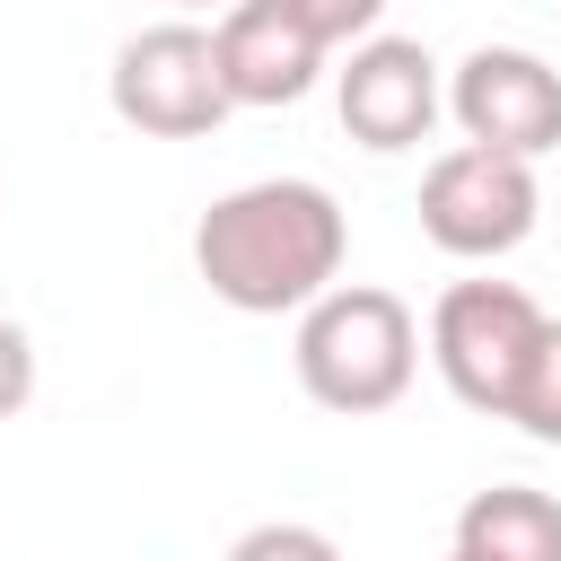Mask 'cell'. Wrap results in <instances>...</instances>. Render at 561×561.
<instances>
[{
  "instance_id": "8",
  "label": "cell",
  "mask_w": 561,
  "mask_h": 561,
  "mask_svg": "<svg viewBox=\"0 0 561 561\" xmlns=\"http://www.w3.org/2000/svg\"><path fill=\"white\" fill-rule=\"evenodd\" d=\"M210 53H219L228 105H298L324 70V44L289 0H228L210 26Z\"/></svg>"
},
{
  "instance_id": "7",
  "label": "cell",
  "mask_w": 561,
  "mask_h": 561,
  "mask_svg": "<svg viewBox=\"0 0 561 561\" xmlns=\"http://www.w3.org/2000/svg\"><path fill=\"white\" fill-rule=\"evenodd\" d=\"M333 105H342V131H351L359 149L394 158V149H421V140H430L447 88H438V61H430L412 35H359Z\"/></svg>"
},
{
  "instance_id": "15",
  "label": "cell",
  "mask_w": 561,
  "mask_h": 561,
  "mask_svg": "<svg viewBox=\"0 0 561 561\" xmlns=\"http://www.w3.org/2000/svg\"><path fill=\"white\" fill-rule=\"evenodd\" d=\"M447 561H473V552H447Z\"/></svg>"
},
{
  "instance_id": "2",
  "label": "cell",
  "mask_w": 561,
  "mask_h": 561,
  "mask_svg": "<svg viewBox=\"0 0 561 561\" xmlns=\"http://www.w3.org/2000/svg\"><path fill=\"white\" fill-rule=\"evenodd\" d=\"M412 368H421V324L394 289L333 280L324 298L298 307V386H307V403L359 421V412L403 403Z\"/></svg>"
},
{
  "instance_id": "4",
  "label": "cell",
  "mask_w": 561,
  "mask_h": 561,
  "mask_svg": "<svg viewBox=\"0 0 561 561\" xmlns=\"http://www.w3.org/2000/svg\"><path fill=\"white\" fill-rule=\"evenodd\" d=\"M535 210H543L535 158H508V149H482V140L430 158V175H421V237L456 263H491V254L526 245Z\"/></svg>"
},
{
  "instance_id": "10",
  "label": "cell",
  "mask_w": 561,
  "mask_h": 561,
  "mask_svg": "<svg viewBox=\"0 0 561 561\" xmlns=\"http://www.w3.org/2000/svg\"><path fill=\"white\" fill-rule=\"evenodd\" d=\"M508 421H517L535 447H561V324H543V342H535V359H526V377H517Z\"/></svg>"
},
{
  "instance_id": "13",
  "label": "cell",
  "mask_w": 561,
  "mask_h": 561,
  "mask_svg": "<svg viewBox=\"0 0 561 561\" xmlns=\"http://www.w3.org/2000/svg\"><path fill=\"white\" fill-rule=\"evenodd\" d=\"M26 394H35V342L0 316V421H18V412H26Z\"/></svg>"
},
{
  "instance_id": "3",
  "label": "cell",
  "mask_w": 561,
  "mask_h": 561,
  "mask_svg": "<svg viewBox=\"0 0 561 561\" xmlns=\"http://www.w3.org/2000/svg\"><path fill=\"white\" fill-rule=\"evenodd\" d=\"M543 324H552V316H543L517 280H456V289L430 307V359H438V377H447V394H456L465 412L508 421L517 377H526Z\"/></svg>"
},
{
  "instance_id": "11",
  "label": "cell",
  "mask_w": 561,
  "mask_h": 561,
  "mask_svg": "<svg viewBox=\"0 0 561 561\" xmlns=\"http://www.w3.org/2000/svg\"><path fill=\"white\" fill-rule=\"evenodd\" d=\"M228 561H342V543L324 526H298V517H272V526H245L228 543Z\"/></svg>"
},
{
  "instance_id": "6",
  "label": "cell",
  "mask_w": 561,
  "mask_h": 561,
  "mask_svg": "<svg viewBox=\"0 0 561 561\" xmlns=\"http://www.w3.org/2000/svg\"><path fill=\"white\" fill-rule=\"evenodd\" d=\"M447 114L482 149L543 158V149H561V70L526 44H473L447 79Z\"/></svg>"
},
{
  "instance_id": "9",
  "label": "cell",
  "mask_w": 561,
  "mask_h": 561,
  "mask_svg": "<svg viewBox=\"0 0 561 561\" xmlns=\"http://www.w3.org/2000/svg\"><path fill=\"white\" fill-rule=\"evenodd\" d=\"M456 552L473 561H561V500L526 482H491L456 508Z\"/></svg>"
},
{
  "instance_id": "12",
  "label": "cell",
  "mask_w": 561,
  "mask_h": 561,
  "mask_svg": "<svg viewBox=\"0 0 561 561\" xmlns=\"http://www.w3.org/2000/svg\"><path fill=\"white\" fill-rule=\"evenodd\" d=\"M298 18H307V35L333 53V44H359L377 18H386V0H289Z\"/></svg>"
},
{
  "instance_id": "14",
  "label": "cell",
  "mask_w": 561,
  "mask_h": 561,
  "mask_svg": "<svg viewBox=\"0 0 561 561\" xmlns=\"http://www.w3.org/2000/svg\"><path fill=\"white\" fill-rule=\"evenodd\" d=\"M175 9H228V0H175Z\"/></svg>"
},
{
  "instance_id": "1",
  "label": "cell",
  "mask_w": 561,
  "mask_h": 561,
  "mask_svg": "<svg viewBox=\"0 0 561 561\" xmlns=\"http://www.w3.org/2000/svg\"><path fill=\"white\" fill-rule=\"evenodd\" d=\"M342 254H351L342 202L324 184H307V175L237 184L193 228V272L237 316H289V307L324 298L342 280Z\"/></svg>"
},
{
  "instance_id": "5",
  "label": "cell",
  "mask_w": 561,
  "mask_h": 561,
  "mask_svg": "<svg viewBox=\"0 0 561 561\" xmlns=\"http://www.w3.org/2000/svg\"><path fill=\"white\" fill-rule=\"evenodd\" d=\"M114 114L149 140H202L228 123V88H219V53L202 26L167 18V26H140L123 53H114Z\"/></svg>"
}]
</instances>
